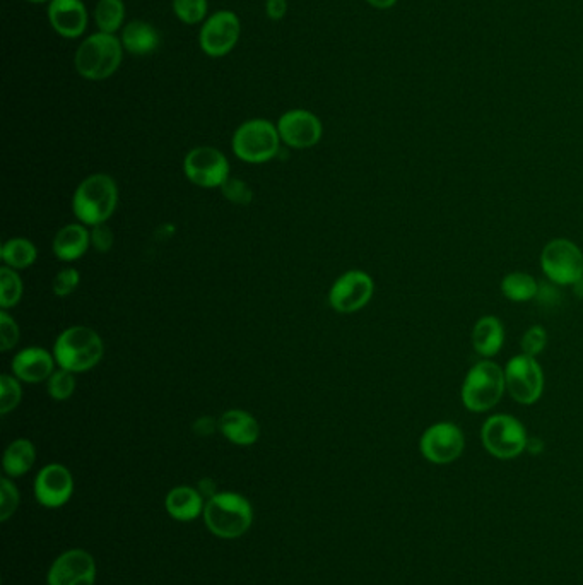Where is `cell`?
Returning <instances> with one entry per match:
<instances>
[{"label":"cell","instance_id":"cell-1","mask_svg":"<svg viewBox=\"0 0 583 585\" xmlns=\"http://www.w3.org/2000/svg\"><path fill=\"white\" fill-rule=\"evenodd\" d=\"M52 351L57 367L77 375L93 370L103 360L105 343L88 325H72L60 332Z\"/></svg>","mask_w":583,"mask_h":585},{"label":"cell","instance_id":"cell-30","mask_svg":"<svg viewBox=\"0 0 583 585\" xmlns=\"http://www.w3.org/2000/svg\"><path fill=\"white\" fill-rule=\"evenodd\" d=\"M21 380L16 379L12 373L0 375V414H7L14 411L21 404L23 399V387Z\"/></svg>","mask_w":583,"mask_h":585},{"label":"cell","instance_id":"cell-37","mask_svg":"<svg viewBox=\"0 0 583 585\" xmlns=\"http://www.w3.org/2000/svg\"><path fill=\"white\" fill-rule=\"evenodd\" d=\"M89 233H91V247H93L96 252L106 254V252L112 250L113 231L110 230V226L106 225V223L89 228Z\"/></svg>","mask_w":583,"mask_h":585},{"label":"cell","instance_id":"cell-36","mask_svg":"<svg viewBox=\"0 0 583 585\" xmlns=\"http://www.w3.org/2000/svg\"><path fill=\"white\" fill-rule=\"evenodd\" d=\"M221 192H223L224 197H226L228 201L233 202V204H238V206L250 204L252 197H254V192L248 187L247 182H243L240 178L235 177H231L230 180L221 187Z\"/></svg>","mask_w":583,"mask_h":585},{"label":"cell","instance_id":"cell-19","mask_svg":"<svg viewBox=\"0 0 583 585\" xmlns=\"http://www.w3.org/2000/svg\"><path fill=\"white\" fill-rule=\"evenodd\" d=\"M219 432L223 437L238 447H250L257 444L260 437V423L254 414L243 409H228L219 418Z\"/></svg>","mask_w":583,"mask_h":585},{"label":"cell","instance_id":"cell-10","mask_svg":"<svg viewBox=\"0 0 583 585\" xmlns=\"http://www.w3.org/2000/svg\"><path fill=\"white\" fill-rule=\"evenodd\" d=\"M541 267L553 283L575 286L583 278V254L570 240L556 238L542 250Z\"/></svg>","mask_w":583,"mask_h":585},{"label":"cell","instance_id":"cell-13","mask_svg":"<svg viewBox=\"0 0 583 585\" xmlns=\"http://www.w3.org/2000/svg\"><path fill=\"white\" fill-rule=\"evenodd\" d=\"M242 35V23L233 11L214 12L207 16L199 31V45L207 57L219 59L230 54Z\"/></svg>","mask_w":583,"mask_h":585},{"label":"cell","instance_id":"cell-22","mask_svg":"<svg viewBox=\"0 0 583 585\" xmlns=\"http://www.w3.org/2000/svg\"><path fill=\"white\" fill-rule=\"evenodd\" d=\"M471 339L477 355L493 358L505 343V327L495 315H484L474 325Z\"/></svg>","mask_w":583,"mask_h":585},{"label":"cell","instance_id":"cell-34","mask_svg":"<svg viewBox=\"0 0 583 585\" xmlns=\"http://www.w3.org/2000/svg\"><path fill=\"white\" fill-rule=\"evenodd\" d=\"M548 344V332L542 325H532L530 329L525 331L520 341V348L525 355L534 356L541 355L544 348Z\"/></svg>","mask_w":583,"mask_h":585},{"label":"cell","instance_id":"cell-3","mask_svg":"<svg viewBox=\"0 0 583 585\" xmlns=\"http://www.w3.org/2000/svg\"><path fill=\"white\" fill-rule=\"evenodd\" d=\"M207 529L223 539L243 536L254 522V509L240 493L223 491L209 498L204 509Z\"/></svg>","mask_w":583,"mask_h":585},{"label":"cell","instance_id":"cell-28","mask_svg":"<svg viewBox=\"0 0 583 585\" xmlns=\"http://www.w3.org/2000/svg\"><path fill=\"white\" fill-rule=\"evenodd\" d=\"M23 279L19 271L11 267L2 266L0 269V307L2 310H11L16 307L23 298Z\"/></svg>","mask_w":583,"mask_h":585},{"label":"cell","instance_id":"cell-38","mask_svg":"<svg viewBox=\"0 0 583 585\" xmlns=\"http://www.w3.org/2000/svg\"><path fill=\"white\" fill-rule=\"evenodd\" d=\"M265 12H267V18L272 19V21L283 19L288 12V0H267Z\"/></svg>","mask_w":583,"mask_h":585},{"label":"cell","instance_id":"cell-11","mask_svg":"<svg viewBox=\"0 0 583 585\" xmlns=\"http://www.w3.org/2000/svg\"><path fill=\"white\" fill-rule=\"evenodd\" d=\"M375 283L370 274L360 269H351L341 274L329 290V305L337 314L360 312L371 302Z\"/></svg>","mask_w":583,"mask_h":585},{"label":"cell","instance_id":"cell-14","mask_svg":"<svg viewBox=\"0 0 583 585\" xmlns=\"http://www.w3.org/2000/svg\"><path fill=\"white\" fill-rule=\"evenodd\" d=\"M276 125L283 144L293 149L313 148L324 134V125L317 115L303 108L283 113Z\"/></svg>","mask_w":583,"mask_h":585},{"label":"cell","instance_id":"cell-29","mask_svg":"<svg viewBox=\"0 0 583 585\" xmlns=\"http://www.w3.org/2000/svg\"><path fill=\"white\" fill-rule=\"evenodd\" d=\"M76 387V373L64 370V368H57L50 375V379L47 380L48 396L57 402H64L67 399H71L74 396V392H76Z\"/></svg>","mask_w":583,"mask_h":585},{"label":"cell","instance_id":"cell-41","mask_svg":"<svg viewBox=\"0 0 583 585\" xmlns=\"http://www.w3.org/2000/svg\"><path fill=\"white\" fill-rule=\"evenodd\" d=\"M371 7H375V9H380V11H385V9H390V7H394L397 4V0H366Z\"/></svg>","mask_w":583,"mask_h":585},{"label":"cell","instance_id":"cell-32","mask_svg":"<svg viewBox=\"0 0 583 585\" xmlns=\"http://www.w3.org/2000/svg\"><path fill=\"white\" fill-rule=\"evenodd\" d=\"M79 283H81V272L77 271L76 267H64L53 278V295L59 296V298H67L79 288Z\"/></svg>","mask_w":583,"mask_h":585},{"label":"cell","instance_id":"cell-23","mask_svg":"<svg viewBox=\"0 0 583 585\" xmlns=\"http://www.w3.org/2000/svg\"><path fill=\"white\" fill-rule=\"evenodd\" d=\"M166 512L175 520L190 522L199 515L204 514V497L201 491L190 488V486H177L166 495Z\"/></svg>","mask_w":583,"mask_h":585},{"label":"cell","instance_id":"cell-40","mask_svg":"<svg viewBox=\"0 0 583 585\" xmlns=\"http://www.w3.org/2000/svg\"><path fill=\"white\" fill-rule=\"evenodd\" d=\"M199 491H201L202 497L207 498H212L219 493V491H216V485L212 483L211 479H202L201 483H199Z\"/></svg>","mask_w":583,"mask_h":585},{"label":"cell","instance_id":"cell-42","mask_svg":"<svg viewBox=\"0 0 583 585\" xmlns=\"http://www.w3.org/2000/svg\"><path fill=\"white\" fill-rule=\"evenodd\" d=\"M28 2H33V4H42V2H50V0H28Z\"/></svg>","mask_w":583,"mask_h":585},{"label":"cell","instance_id":"cell-16","mask_svg":"<svg viewBox=\"0 0 583 585\" xmlns=\"http://www.w3.org/2000/svg\"><path fill=\"white\" fill-rule=\"evenodd\" d=\"M95 582V558L84 550L65 551L48 572V585H95Z\"/></svg>","mask_w":583,"mask_h":585},{"label":"cell","instance_id":"cell-26","mask_svg":"<svg viewBox=\"0 0 583 585\" xmlns=\"http://www.w3.org/2000/svg\"><path fill=\"white\" fill-rule=\"evenodd\" d=\"M501 293L507 296L510 302H529L539 295V283L527 272H510L501 281Z\"/></svg>","mask_w":583,"mask_h":585},{"label":"cell","instance_id":"cell-35","mask_svg":"<svg viewBox=\"0 0 583 585\" xmlns=\"http://www.w3.org/2000/svg\"><path fill=\"white\" fill-rule=\"evenodd\" d=\"M19 336H21V331H19L18 322L7 310H2L0 312V349L7 353L16 348Z\"/></svg>","mask_w":583,"mask_h":585},{"label":"cell","instance_id":"cell-4","mask_svg":"<svg viewBox=\"0 0 583 585\" xmlns=\"http://www.w3.org/2000/svg\"><path fill=\"white\" fill-rule=\"evenodd\" d=\"M124 59L120 38L98 31L88 36L77 48L74 65L79 76L88 81H105L118 71Z\"/></svg>","mask_w":583,"mask_h":585},{"label":"cell","instance_id":"cell-15","mask_svg":"<svg viewBox=\"0 0 583 585\" xmlns=\"http://www.w3.org/2000/svg\"><path fill=\"white\" fill-rule=\"evenodd\" d=\"M74 493V478L62 464H48L36 474V502L47 509H59L69 502Z\"/></svg>","mask_w":583,"mask_h":585},{"label":"cell","instance_id":"cell-31","mask_svg":"<svg viewBox=\"0 0 583 585\" xmlns=\"http://www.w3.org/2000/svg\"><path fill=\"white\" fill-rule=\"evenodd\" d=\"M207 0H173V12L182 23L201 24L207 19Z\"/></svg>","mask_w":583,"mask_h":585},{"label":"cell","instance_id":"cell-24","mask_svg":"<svg viewBox=\"0 0 583 585\" xmlns=\"http://www.w3.org/2000/svg\"><path fill=\"white\" fill-rule=\"evenodd\" d=\"M35 461L36 449L33 442L28 438H18L7 445L2 457V467L9 478H19L31 471V467L35 466Z\"/></svg>","mask_w":583,"mask_h":585},{"label":"cell","instance_id":"cell-20","mask_svg":"<svg viewBox=\"0 0 583 585\" xmlns=\"http://www.w3.org/2000/svg\"><path fill=\"white\" fill-rule=\"evenodd\" d=\"M91 247V233L83 223H71L57 231L53 238L52 252L60 262H76L88 252Z\"/></svg>","mask_w":583,"mask_h":585},{"label":"cell","instance_id":"cell-33","mask_svg":"<svg viewBox=\"0 0 583 585\" xmlns=\"http://www.w3.org/2000/svg\"><path fill=\"white\" fill-rule=\"evenodd\" d=\"M19 491L9 478L0 479V520L6 522L18 510Z\"/></svg>","mask_w":583,"mask_h":585},{"label":"cell","instance_id":"cell-9","mask_svg":"<svg viewBox=\"0 0 583 585\" xmlns=\"http://www.w3.org/2000/svg\"><path fill=\"white\" fill-rule=\"evenodd\" d=\"M466 449V437L459 426L450 421H440L424 430L419 440V450L426 461L436 466H447L457 461Z\"/></svg>","mask_w":583,"mask_h":585},{"label":"cell","instance_id":"cell-7","mask_svg":"<svg viewBox=\"0 0 583 585\" xmlns=\"http://www.w3.org/2000/svg\"><path fill=\"white\" fill-rule=\"evenodd\" d=\"M481 442L489 454L510 461L524 454L529 445L525 426L510 414H495L484 421L481 428Z\"/></svg>","mask_w":583,"mask_h":585},{"label":"cell","instance_id":"cell-6","mask_svg":"<svg viewBox=\"0 0 583 585\" xmlns=\"http://www.w3.org/2000/svg\"><path fill=\"white\" fill-rule=\"evenodd\" d=\"M281 136L271 120L252 119L243 122L233 134L231 149L238 160L248 165H262L274 160L281 151Z\"/></svg>","mask_w":583,"mask_h":585},{"label":"cell","instance_id":"cell-5","mask_svg":"<svg viewBox=\"0 0 583 585\" xmlns=\"http://www.w3.org/2000/svg\"><path fill=\"white\" fill-rule=\"evenodd\" d=\"M505 390V368H501L495 361L483 360L477 361L467 372L460 397L472 413H486L500 402Z\"/></svg>","mask_w":583,"mask_h":585},{"label":"cell","instance_id":"cell-2","mask_svg":"<svg viewBox=\"0 0 583 585\" xmlns=\"http://www.w3.org/2000/svg\"><path fill=\"white\" fill-rule=\"evenodd\" d=\"M118 204V185L106 173H95L84 178L72 195V211L77 223L88 228L103 225L112 218Z\"/></svg>","mask_w":583,"mask_h":585},{"label":"cell","instance_id":"cell-12","mask_svg":"<svg viewBox=\"0 0 583 585\" xmlns=\"http://www.w3.org/2000/svg\"><path fill=\"white\" fill-rule=\"evenodd\" d=\"M505 382L508 394L519 402L530 406L539 401L544 390V373L534 356L522 355L510 358L505 367Z\"/></svg>","mask_w":583,"mask_h":585},{"label":"cell","instance_id":"cell-18","mask_svg":"<svg viewBox=\"0 0 583 585\" xmlns=\"http://www.w3.org/2000/svg\"><path fill=\"white\" fill-rule=\"evenodd\" d=\"M48 21L60 36L74 40L88 28V9L83 0H50Z\"/></svg>","mask_w":583,"mask_h":585},{"label":"cell","instance_id":"cell-27","mask_svg":"<svg viewBox=\"0 0 583 585\" xmlns=\"http://www.w3.org/2000/svg\"><path fill=\"white\" fill-rule=\"evenodd\" d=\"M124 19V0H98L95 7V21L100 31L115 35L124 26Z\"/></svg>","mask_w":583,"mask_h":585},{"label":"cell","instance_id":"cell-25","mask_svg":"<svg viewBox=\"0 0 583 585\" xmlns=\"http://www.w3.org/2000/svg\"><path fill=\"white\" fill-rule=\"evenodd\" d=\"M0 259L4 266L11 267L14 271H23L35 264L38 259V250L35 243L28 238L14 237L2 243Z\"/></svg>","mask_w":583,"mask_h":585},{"label":"cell","instance_id":"cell-21","mask_svg":"<svg viewBox=\"0 0 583 585\" xmlns=\"http://www.w3.org/2000/svg\"><path fill=\"white\" fill-rule=\"evenodd\" d=\"M120 42L124 45L125 52L137 55V57H146V55L154 54L158 50L161 36L153 24L137 19V21L125 24L122 35H120Z\"/></svg>","mask_w":583,"mask_h":585},{"label":"cell","instance_id":"cell-39","mask_svg":"<svg viewBox=\"0 0 583 585\" xmlns=\"http://www.w3.org/2000/svg\"><path fill=\"white\" fill-rule=\"evenodd\" d=\"M216 428H219V421H214L209 416L199 418L195 421L194 432L201 437H209L212 433L216 432Z\"/></svg>","mask_w":583,"mask_h":585},{"label":"cell","instance_id":"cell-8","mask_svg":"<svg viewBox=\"0 0 583 585\" xmlns=\"http://www.w3.org/2000/svg\"><path fill=\"white\" fill-rule=\"evenodd\" d=\"M183 173L195 187L221 189L231 178L230 161L219 149L199 146L185 156Z\"/></svg>","mask_w":583,"mask_h":585},{"label":"cell","instance_id":"cell-17","mask_svg":"<svg viewBox=\"0 0 583 585\" xmlns=\"http://www.w3.org/2000/svg\"><path fill=\"white\" fill-rule=\"evenodd\" d=\"M55 365L57 361H55L53 351L40 348V346H30L14 355L11 361V372L24 384H42V382H47L50 375L57 370Z\"/></svg>","mask_w":583,"mask_h":585}]
</instances>
